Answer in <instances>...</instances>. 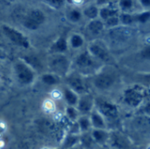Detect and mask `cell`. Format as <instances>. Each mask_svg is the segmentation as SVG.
<instances>
[{"label": "cell", "instance_id": "52a82bcc", "mask_svg": "<svg viewBox=\"0 0 150 149\" xmlns=\"http://www.w3.org/2000/svg\"><path fill=\"white\" fill-rule=\"evenodd\" d=\"M145 92L144 90L134 86L124 90L122 93V102L129 108L136 109L139 108L144 102Z\"/></svg>", "mask_w": 150, "mask_h": 149}, {"label": "cell", "instance_id": "ffe728a7", "mask_svg": "<svg viewBox=\"0 0 150 149\" xmlns=\"http://www.w3.org/2000/svg\"><path fill=\"white\" fill-rule=\"evenodd\" d=\"M69 47L74 50H80L85 44V38L83 34L78 32H73L68 39Z\"/></svg>", "mask_w": 150, "mask_h": 149}, {"label": "cell", "instance_id": "7c38bea8", "mask_svg": "<svg viewBox=\"0 0 150 149\" xmlns=\"http://www.w3.org/2000/svg\"><path fill=\"white\" fill-rule=\"evenodd\" d=\"M95 100L96 97L91 92L80 96L76 105L80 115H90L95 108Z\"/></svg>", "mask_w": 150, "mask_h": 149}, {"label": "cell", "instance_id": "2e32d148", "mask_svg": "<svg viewBox=\"0 0 150 149\" xmlns=\"http://www.w3.org/2000/svg\"><path fill=\"white\" fill-rule=\"evenodd\" d=\"M89 117H90L92 129H102V130L108 129V125L105 119L96 108H94V110L90 113Z\"/></svg>", "mask_w": 150, "mask_h": 149}, {"label": "cell", "instance_id": "8992f818", "mask_svg": "<svg viewBox=\"0 0 150 149\" xmlns=\"http://www.w3.org/2000/svg\"><path fill=\"white\" fill-rule=\"evenodd\" d=\"M48 68L51 73L65 77L72 68V61L66 54H51L48 60Z\"/></svg>", "mask_w": 150, "mask_h": 149}, {"label": "cell", "instance_id": "8d00e7d4", "mask_svg": "<svg viewBox=\"0 0 150 149\" xmlns=\"http://www.w3.org/2000/svg\"><path fill=\"white\" fill-rule=\"evenodd\" d=\"M110 149H112V148H110Z\"/></svg>", "mask_w": 150, "mask_h": 149}, {"label": "cell", "instance_id": "cb8c5ba5", "mask_svg": "<svg viewBox=\"0 0 150 149\" xmlns=\"http://www.w3.org/2000/svg\"><path fill=\"white\" fill-rule=\"evenodd\" d=\"M66 18L69 22H71L73 24L79 23L83 18L82 9H80L77 6L71 7L69 10H68V11L66 13Z\"/></svg>", "mask_w": 150, "mask_h": 149}, {"label": "cell", "instance_id": "9a60e30c", "mask_svg": "<svg viewBox=\"0 0 150 149\" xmlns=\"http://www.w3.org/2000/svg\"><path fill=\"white\" fill-rule=\"evenodd\" d=\"M69 41L65 36H59L50 46L49 52L51 54H65L69 50Z\"/></svg>", "mask_w": 150, "mask_h": 149}, {"label": "cell", "instance_id": "ba28073f", "mask_svg": "<svg viewBox=\"0 0 150 149\" xmlns=\"http://www.w3.org/2000/svg\"><path fill=\"white\" fill-rule=\"evenodd\" d=\"M86 49L97 61L102 64L109 62L112 60V55L108 46L102 40H93L90 41Z\"/></svg>", "mask_w": 150, "mask_h": 149}, {"label": "cell", "instance_id": "44dd1931", "mask_svg": "<svg viewBox=\"0 0 150 149\" xmlns=\"http://www.w3.org/2000/svg\"><path fill=\"white\" fill-rule=\"evenodd\" d=\"M80 144V134L77 133H67L62 139L61 149H69Z\"/></svg>", "mask_w": 150, "mask_h": 149}, {"label": "cell", "instance_id": "e575fe53", "mask_svg": "<svg viewBox=\"0 0 150 149\" xmlns=\"http://www.w3.org/2000/svg\"><path fill=\"white\" fill-rule=\"evenodd\" d=\"M69 149H84V148L82 147V145H81V144H78V145H76V146H75V147H73V148H69Z\"/></svg>", "mask_w": 150, "mask_h": 149}, {"label": "cell", "instance_id": "4dcf8cb0", "mask_svg": "<svg viewBox=\"0 0 150 149\" xmlns=\"http://www.w3.org/2000/svg\"><path fill=\"white\" fill-rule=\"evenodd\" d=\"M105 29L111 30V29H114L117 28L119 26H120V18L119 16H115V17H112L110 18H108L107 20H105L104 22Z\"/></svg>", "mask_w": 150, "mask_h": 149}, {"label": "cell", "instance_id": "30bf717a", "mask_svg": "<svg viewBox=\"0 0 150 149\" xmlns=\"http://www.w3.org/2000/svg\"><path fill=\"white\" fill-rule=\"evenodd\" d=\"M2 32L4 35L15 46L27 49L30 47V41L28 37H26L22 32L19 30L9 25H3L1 27Z\"/></svg>", "mask_w": 150, "mask_h": 149}, {"label": "cell", "instance_id": "484cf974", "mask_svg": "<svg viewBox=\"0 0 150 149\" xmlns=\"http://www.w3.org/2000/svg\"><path fill=\"white\" fill-rule=\"evenodd\" d=\"M80 144L84 149H95L97 145L95 144L91 133L80 134Z\"/></svg>", "mask_w": 150, "mask_h": 149}, {"label": "cell", "instance_id": "7402d4cb", "mask_svg": "<svg viewBox=\"0 0 150 149\" xmlns=\"http://www.w3.org/2000/svg\"><path fill=\"white\" fill-rule=\"evenodd\" d=\"M76 125H77L80 134L91 133L92 130V126H91V123L89 115H81L76 121Z\"/></svg>", "mask_w": 150, "mask_h": 149}, {"label": "cell", "instance_id": "7a4b0ae2", "mask_svg": "<svg viewBox=\"0 0 150 149\" xmlns=\"http://www.w3.org/2000/svg\"><path fill=\"white\" fill-rule=\"evenodd\" d=\"M90 83L98 91L111 90L119 81V75L110 67H103L93 76L90 77Z\"/></svg>", "mask_w": 150, "mask_h": 149}, {"label": "cell", "instance_id": "f1b7e54d", "mask_svg": "<svg viewBox=\"0 0 150 149\" xmlns=\"http://www.w3.org/2000/svg\"><path fill=\"white\" fill-rule=\"evenodd\" d=\"M65 115L68 118V119L73 123H76L79 119V117L81 116L76 107L69 106V105H67L65 107Z\"/></svg>", "mask_w": 150, "mask_h": 149}, {"label": "cell", "instance_id": "4fadbf2b", "mask_svg": "<svg viewBox=\"0 0 150 149\" xmlns=\"http://www.w3.org/2000/svg\"><path fill=\"white\" fill-rule=\"evenodd\" d=\"M91 135L97 147H109L111 130L108 129H92Z\"/></svg>", "mask_w": 150, "mask_h": 149}, {"label": "cell", "instance_id": "d6a6232c", "mask_svg": "<svg viewBox=\"0 0 150 149\" xmlns=\"http://www.w3.org/2000/svg\"><path fill=\"white\" fill-rule=\"evenodd\" d=\"M139 56L142 60L150 61V42L145 45L139 52Z\"/></svg>", "mask_w": 150, "mask_h": 149}, {"label": "cell", "instance_id": "d4e9b609", "mask_svg": "<svg viewBox=\"0 0 150 149\" xmlns=\"http://www.w3.org/2000/svg\"><path fill=\"white\" fill-rule=\"evenodd\" d=\"M60 79H61L60 76H56L55 74L51 73V72L44 73L40 76L41 82L47 86H56V85H58L60 83Z\"/></svg>", "mask_w": 150, "mask_h": 149}, {"label": "cell", "instance_id": "277c9868", "mask_svg": "<svg viewBox=\"0 0 150 149\" xmlns=\"http://www.w3.org/2000/svg\"><path fill=\"white\" fill-rule=\"evenodd\" d=\"M66 86L74 90L79 96L91 92L89 77H86L76 71H70L65 77Z\"/></svg>", "mask_w": 150, "mask_h": 149}, {"label": "cell", "instance_id": "5b68a950", "mask_svg": "<svg viewBox=\"0 0 150 149\" xmlns=\"http://www.w3.org/2000/svg\"><path fill=\"white\" fill-rule=\"evenodd\" d=\"M13 72L19 84L31 85L36 78V71L22 59H18L13 65Z\"/></svg>", "mask_w": 150, "mask_h": 149}, {"label": "cell", "instance_id": "4316f807", "mask_svg": "<svg viewBox=\"0 0 150 149\" xmlns=\"http://www.w3.org/2000/svg\"><path fill=\"white\" fill-rule=\"evenodd\" d=\"M119 18H120L121 26L127 27V26H131V25L136 24L134 13H122V12H120L119 15Z\"/></svg>", "mask_w": 150, "mask_h": 149}, {"label": "cell", "instance_id": "9c48e42d", "mask_svg": "<svg viewBox=\"0 0 150 149\" xmlns=\"http://www.w3.org/2000/svg\"><path fill=\"white\" fill-rule=\"evenodd\" d=\"M45 13L39 8L29 10L22 18V25L30 31L38 30L46 21Z\"/></svg>", "mask_w": 150, "mask_h": 149}, {"label": "cell", "instance_id": "e0dca14e", "mask_svg": "<svg viewBox=\"0 0 150 149\" xmlns=\"http://www.w3.org/2000/svg\"><path fill=\"white\" fill-rule=\"evenodd\" d=\"M112 4V2L110 1L107 5L99 8V18L103 22H105V20H107L108 18H110L112 17L119 16L120 13L118 9L117 3L115 4Z\"/></svg>", "mask_w": 150, "mask_h": 149}, {"label": "cell", "instance_id": "f546056e", "mask_svg": "<svg viewBox=\"0 0 150 149\" xmlns=\"http://www.w3.org/2000/svg\"><path fill=\"white\" fill-rule=\"evenodd\" d=\"M136 23L146 24L150 20V11H138L134 13Z\"/></svg>", "mask_w": 150, "mask_h": 149}, {"label": "cell", "instance_id": "603a6c76", "mask_svg": "<svg viewBox=\"0 0 150 149\" xmlns=\"http://www.w3.org/2000/svg\"><path fill=\"white\" fill-rule=\"evenodd\" d=\"M138 2L133 0H120L117 2V6L120 12L122 13H135V7Z\"/></svg>", "mask_w": 150, "mask_h": 149}, {"label": "cell", "instance_id": "836d02e7", "mask_svg": "<svg viewBox=\"0 0 150 149\" xmlns=\"http://www.w3.org/2000/svg\"><path fill=\"white\" fill-rule=\"evenodd\" d=\"M142 11H150V0H141L138 2Z\"/></svg>", "mask_w": 150, "mask_h": 149}, {"label": "cell", "instance_id": "8fae6325", "mask_svg": "<svg viewBox=\"0 0 150 149\" xmlns=\"http://www.w3.org/2000/svg\"><path fill=\"white\" fill-rule=\"evenodd\" d=\"M109 148L112 149H132V144L129 138L121 134L117 130H112Z\"/></svg>", "mask_w": 150, "mask_h": 149}, {"label": "cell", "instance_id": "d590c367", "mask_svg": "<svg viewBox=\"0 0 150 149\" xmlns=\"http://www.w3.org/2000/svg\"><path fill=\"white\" fill-rule=\"evenodd\" d=\"M95 149H110L109 147H97Z\"/></svg>", "mask_w": 150, "mask_h": 149}, {"label": "cell", "instance_id": "83f0119b", "mask_svg": "<svg viewBox=\"0 0 150 149\" xmlns=\"http://www.w3.org/2000/svg\"><path fill=\"white\" fill-rule=\"evenodd\" d=\"M22 60L25 61L29 66H31L36 72H37L38 70L41 69V67H42L41 61H40V60L36 55L30 54V55L25 56Z\"/></svg>", "mask_w": 150, "mask_h": 149}, {"label": "cell", "instance_id": "ac0fdd59", "mask_svg": "<svg viewBox=\"0 0 150 149\" xmlns=\"http://www.w3.org/2000/svg\"><path fill=\"white\" fill-rule=\"evenodd\" d=\"M62 97H63L65 103L67 104V105L76 107L78 100H79V97H80L77 93H76L74 90H72L69 87L64 86L62 88Z\"/></svg>", "mask_w": 150, "mask_h": 149}, {"label": "cell", "instance_id": "d6986e66", "mask_svg": "<svg viewBox=\"0 0 150 149\" xmlns=\"http://www.w3.org/2000/svg\"><path fill=\"white\" fill-rule=\"evenodd\" d=\"M83 15L89 20H93L99 18V7L95 4V2L86 4L83 9Z\"/></svg>", "mask_w": 150, "mask_h": 149}, {"label": "cell", "instance_id": "1f68e13d", "mask_svg": "<svg viewBox=\"0 0 150 149\" xmlns=\"http://www.w3.org/2000/svg\"><path fill=\"white\" fill-rule=\"evenodd\" d=\"M43 3H45L47 6L51 7L52 9L59 10V9H62V7H64L66 1H63V0H46V1H43Z\"/></svg>", "mask_w": 150, "mask_h": 149}, {"label": "cell", "instance_id": "3957f363", "mask_svg": "<svg viewBox=\"0 0 150 149\" xmlns=\"http://www.w3.org/2000/svg\"><path fill=\"white\" fill-rule=\"evenodd\" d=\"M95 108L103 115L105 119L107 125L109 126V123L118 124L120 118V112L118 105L104 97H96L95 100Z\"/></svg>", "mask_w": 150, "mask_h": 149}, {"label": "cell", "instance_id": "6da1fadb", "mask_svg": "<svg viewBox=\"0 0 150 149\" xmlns=\"http://www.w3.org/2000/svg\"><path fill=\"white\" fill-rule=\"evenodd\" d=\"M103 67L104 64L97 61L87 49L81 50L72 61V68H74V71L89 78L98 73Z\"/></svg>", "mask_w": 150, "mask_h": 149}, {"label": "cell", "instance_id": "5bb4252c", "mask_svg": "<svg viewBox=\"0 0 150 149\" xmlns=\"http://www.w3.org/2000/svg\"><path fill=\"white\" fill-rule=\"evenodd\" d=\"M105 29L104 22L100 18L93 19V20H89L85 25V30L86 32L94 38H97L100 36Z\"/></svg>", "mask_w": 150, "mask_h": 149}]
</instances>
